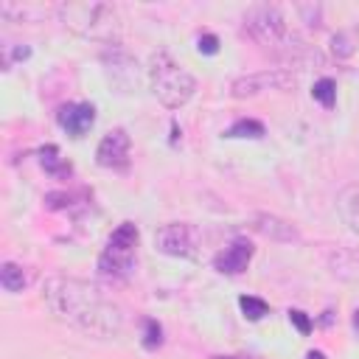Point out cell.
<instances>
[{
	"label": "cell",
	"mask_w": 359,
	"mask_h": 359,
	"mask_svg": "<svg viewBox=\"0 0 359 359\" xmlns=\"http://www.w3.org/2000/svg\"><path fill=\"white\" fill-rule=\"evenodd\" d=\"M353 328H356V334H359V309L353 311Z\"/></svg>",
	"instance_id": "4316f807"
},
{
	"label": "cell",
	"mask_w": 359,
	"mask_h": 359,
	"mask_svg": "<svg viewBox=\"0 0 359 359\" xmlns=\"http://www.w3.org/2000/svg\"><path fill=\"white\" fill-rule=\"evenodd\" d=\"M42 300L56 320L67 323L70 328L87 337L109 339V337H118L123 328L121 306L101 286L84 278L50 275L42 286Z\"/></svg>",
	"instance_id": "6da1fadb"
},
{
	"label": "cell",
	"mask_w": 359,
	"mask_h": 359,
	"mask_svg": "<svg viewBox=\"0 0 359 359\" xmlns=\"http://www.w3.org/2000/svg\"><path fill=\"white\" fill-rule=\"evenodd\" d=\"M137 244H140L137 227L132 222H121L109 233V238L98 255V264H95L98 275L109 278V280H126L137 264Z\"/></svg>",
	"instance_id": "5b68a950"
},
{
	"label": "cell",
	"mask_w": 359,
	"mask_h": 359,
	"mask_svg": "<svg viewBox=\"0 0 359 359\" xmlns=\"http://www.w3.org/2000/svg\"><path fill=\"white\" fill-rule=\"evenodd\" d=\"M213 359H236V356H213Z\"/></svg>",
	"instance_id": "83f0119b"
},
{
	"label": "cell",
	"mask_w": 359,
	"mask_h": 359,
	"mask_svg": "<svg viewBox=\"0 0 359 359\" xmlns=\"http://www.w3.org/2000/svg\"><path fill=\"white\" fill-rule=\"evenodd\" d=\"M227 137H264V123L252 118H241L227 129Z\"/></svg>",
	"instance_id": "d6986e66"
},
{
	"label": "cell",
	"mask_w": 359,
	"mask_h": 359,
	"mask_svg": "<svg viewBox=\"0 0 359 359\" xmlns=\"http://www.w3.org/2000/svg\"><path fill=\"white\" fill-rule=\"evenodd\" d=\"M59 126L70 135V137H81L93 123H95V107L87 101H76V104H65L56 112Z\"/></svg>",
	"instance_id": "8fae6325"
},
{
	"label": "cell",
	"mask_w": 359,
	"mask_h": 359,
	"mask_svg": "<svg viewBox=\"0 0 359 359\" xmlns=\"http://www.w3.org/2000/svg\"><path fill=\"white\" fill-rule=\"evenodd\" d=\"M199 230L191 222H168L154 233V244L160 252L174 258H196L199 255Z\"/></svg>",
	"instance_id": "8992f818"
},
{
	"label": "cell",
	"mask_w": 359,
	"mask_h": 359,
	"mask_svg": "<svg viewBox=\"0 0 359 359\" xmlns=\"http://www.w3.org/2000/svg\"><path fill=\"white\" fill-rule=\"evenodd\" d=\"M244 31L250 34V39L255 45H261L269 53L297 56L300 48H303L300 39L289 31L280 8L278 6H269V3H261V6L247 8V14H244Z\"/></svg>",
	"instance_id": "277c9868"
},
{
	"label": "cell",
	"mask_w": 359,
	"mask_h": 359,
	"mask_svg": "<svg viewBox=\"0 0 359 359\" xmlns=\"http://www.w3.org/2000/svg\"><path fill=\"white\" fill-rule=\"evenodd\" d=\"M129 151H132V140L126 135V129H112L101 137L98 149H95V160L101 168H112V171H123L129 165Z\"/></svg>",
	"instance_id": "9c48e42d"
},
{
	"label": "cell",
	"mask_w": 359,
	"mask_h": 359,
	"mask_svg": "<svg viewBox=\"0 0 359 359\" xmlns=\"http://www.w3.org/2000/svg\"><path fill=\"white\" fill-rule=\"evenodd\" d=\"M252 255H255L252 241H247V238L238 236V238H233L224 250H219V252L213 255V269L222 272V275H241V272L250 266Z\"/></svg>",
	"instance_id": "30bf717a"
},
{
	"label": "cell",
	"mask_w": 359,
	"mask_h": 359,
	"mask_svg": "<svg viewBox=\"0 0 359 359\" xmlns=\"http://www.w3.org/2000/svg\"><path fill=\"white\" fill-rule=\"evenodd\" d=\"M39 163H42V168H45L50 177H70V171H73V165L59 157V149H56V146L39 149Z\"/></svg>",
	"instance_id": "9a60e30c"
},
{
	"label": "cell",
	"mask_w": 359,
	"mask_h": 359,
	"mask_svg": "<svg viewBox=\"0 0 359 359\" xmlns=\"http://www.w3.org/2000/svg\"><path fill=\"white\" fill-rule=\"evenodd\" d=\"M196 48H199V53H216L219 50V39L213 34H202L196 39Z\"/></svg>",
	"instance_id": "d4e9b609"
},
{
	"label": "cell",
	"mask_w": 359,
	"mask_h": 359,
	"mask_svg": "<svg viewBox=\"0 0 359 359\" xmlns=\"http://www.w3.org/2000/svg\"><path fill=\"white\" fill-rule=\"evenodd\" d=\"M289 87H294V76L283 67H272V70L238 76L230 84V95L233 98H252V95H261L266 90H289Z\"/></svg>",
	"instance_id": "52a82bcc"
},
{
	"label": "cell",
	"mask_w": 359,
	"mask_h": 359,
	"mask_svg": "<svg viewBox=\"0 0 359 359\" xmlns=\"http://www.w3.org/2000/svg\"><path fill=\"white\" fill-rule=\"evenodd\" d=\"M0 50H3V53H0V62H3V67H6V70H11L17 62L28 59V53H31V48H25V45H17V42H6Z\"/></svg>",
	"instance_id": "44dd1931"
},
{
	"label": "cell",
	"mask_w": 359,
	"mask_h": 359,
	"mask_svg": "<svg viewBox=\"0 0 359 359\" xmlns=\"http://www.w3.org/2000/svg\"><path fill=\"white\" fill-rule=\"evenodd\" d=\"M0 14L3 17H8V20H31V22H36L42 14H45V8L42 6H31V3H25V6H14V3H3L0 6Z\"/></svg>",
	"instance_id": "e0dca14e"
},
{
	"label": "cell",
	"mask_w": 359,
	"mask_h": 359,
	"mask_svg": "<svg viewBox=\"0 0 359 359\" xmlns=\"http://www.w3.org/2000/svg\"><path fill=\"white\" fill-rule=\"evenodd\" d=\"M101 62H104V70H107L109 81H112L115 87H121L123 93L137 84V62L132 59V53H129L126 48L109 45V48L104 50Z\"/></svg>",
	"instance_id": "ba28073f"
},
{
	"label": "cell",
	"mask_w": 359,
	"mask_h": 359,
	"mask_svg": "<svg viewBox=\"0 0 359 359\" xmlns=\"http://www.w3.org/2000/svg\"><path fill=\"white\" fill-rule=\"evenodd\" d=\"M297 14L306 17V25H309V28H320V22H323V8L314 6V3H309V6H297Z\"/></svg>",
	"instance_id": "7402d4cb"
},
{
	"label": "cell",
	"mask_w": 359,
	"mask_h": 359,
	"mask_svg": "<svg viewBox=\"0 0 359 359\" xmlns=\"http://www.w3.org/2000/svg\"><path fill=\"white\" fill-rule=\"evenodd\" d=\"M356 45H359L356 31H337V34L331 36V53H334L337 59H351V56L356 53Z\"/></svg>",
	"instance_id": "2e32d148"
},
{
	"label": "cell",
	"mask_w": 359,
	"mask_h": 359,
	"mask_svg": "<svg viewBox=\"0 0 359 359\" xmlns=\"http://www.w3.org/2000/svg\"><path fill=\"white\" fill-rule=\"evenodd\" d=\"M238 309H241V311H244V317H247V320H252V323H258L261 317H266V314H269V306H266L261 297H252V294L238 297Z\"/></svg>",
	"instance_id": "ffe728a7"
},
{
	"label": "cell",
	"mask_w": 359,
	"mask_h": 359,
	"mask_svg": "<svg viewBox=\"0 0 359 359\" xmlns=\"http://www.w3.org/2000/svg\"><path fill=\"white\" fill-rule=\"evenodd\" d=\"M56 14L65 28L79 34L81 39H93L101 45H118L121 36V17L109 3H62Z\"/></svg>",
	"instance_id": "7a4b0ae2"
},
{
	"label": "cell",
	"mask_w": 359,
	"mask_h": 359,
	"mask_svg": "<svg viewBox=\"0 0 359 359\" xmlns=\"http://www.w3.org/2000/svg\"><path fill=\"white\" fill-rule=\"evenodd\" d=\"M289 320L297 325L300 334H309V331H311V320L306 317V311H300V309H289Z\"/></svg>",
	"instance_id": "cb8c5ba5"
},
{
	"label": "cell",
	"mask_w": 359,
	"mask_h": 359,
	"mask_svg": "<svg viewBox=\"0 0 359 359\" xmlns=\"http://www.w3.org/2000/svg\"><path fill=\"white\" fill-rule=\"evenodd\" d=\"M146 70H149L151 93L165 109H180L194 98L196 79L180 62H174L168 50H154L149 56V67Z\"/></svg>",
	"instance_id": "3957f363"
},
{
	"label": "cell",
	"mask_w": 359,
	"mask_h": 359,
	"mask_svg": "<svg viewBox=\"0 0 359 359\" xmlns=\"http://www.w3.org/2000/svg\"><path fill=\"white\" fill-rule=\"evenodd\" d=\"M252 227H255L264 238L278 241V244H294V241H300V233L294 230V224H289L286 219H280V216H275V213H255Z\"/></svg>",
	"instance_id": "7c38bea8"
},
{
	"label": "cell",
	"mask_w": 359,
	"mask_h": 359,
	"mask_svg": "<svg viewBox=\"0 0 359 359\" xmlns=\"http://www.w3.org/2000/svg\"><path fill=\"white\" fill-rule=\"evenodd\" d=\"M311 95H314V101H320L325 109H334V104H337V84H334L331 79H320V81H314Z\"/></svg>",
	"instance_id": "ac0fdd59"
},
{
	"label": "cell",
	"mask_w": 359,
	"mask_h": 359,
	"mask_svg": "<svg viewBox=\"0 0 359 359\" xmlns=\"http://www.w3.org/2000/svg\"><path fill=\"white\" fill-rule=\"evenodd\" d=\"M160 334H163L160 325H157L154 320H146V337H143V345H146V348H157V345L163 342Z\"/></svg>",
	"instance_id": "603a6c76"
},
{
	"label": "cell",
	"mask_w": 359,
	"mask_h": 359,
	"mask_svg": "<svg viewBox=\"0 0 359 359\" xmlns=\"http://www.w3.org/2000/svg\"><path fill=\"white\" fill-rule=\"evenodd\" d=\"M337 213L342 219V224H348V230L359 233V180L345 185L337 196Z\"/></svg>",
	"instance_id": "4fadbf2b"
},
{
	"label": "cell",
	"mask_w": 359,
	"mask_h": 359,
	"mask_svg": "<svg viewBox=\"0 0 359 359\" xmlns=\"http://www.w3.org/2000/svg\"><path fill=\"white\" fill-rule=\"evenodd\" d=\"M28 283H31V275H28L25 266H20V264H14V261H6V264L0 266V286H3L6 292L17 294V292H22Z\"/></svg>",
	"instance_id": "5bb4252c"
},
{
	"label": "cell",
	"mask_w": 359,
	"mask_h": 359,
	"mask_svg": "<svg viewBox=\"0 0 359 359\" xmlns=\"http://www.w3.org/2000/svg\"><path fill=\"white\" fill-rule=\"evenodd\" d=\"M306 359H325V353H323V351H309Z\"/></svg>",
	"instance_id": "484cf974"
}]
</instances>
